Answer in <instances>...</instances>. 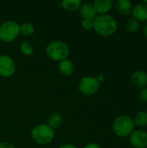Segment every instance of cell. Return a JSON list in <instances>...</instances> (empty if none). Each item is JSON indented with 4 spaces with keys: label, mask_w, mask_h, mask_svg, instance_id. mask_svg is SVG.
Returning a JSON list of instances; mask_svg holds the SVG:
<instances>
[{
    "label": "cell",
    "mask_w": 147,
    "mask_h": 148,
    "mask_svg": "<svg viewBox=\"0 0 147 148\" xmlns=\"http://www.w3.org/2000/svg\"><path fill=\"white\" fill-rule=\"evenodd\" d=\"M118 28V24L113 16L104 14L97 15L94 19V30L102 36H110L113 35Z\"/></svg>",
    "instance_id": "6da1fadb"
},
{
    "label": "cell",
    "mask_w": 147,
    "mask_h": 148,
    "mask_svg": "<svg viewBox=\"0 0 147 148\" xmlns=\"http://www.w3.org/2000/svg\"><path fill=\"white\" fill-rule=\"evenodd\" d=\"M46 54L51 60L60 62L68 58L69 55V48L64 42L53 41L46 47Z\"/></svg>",
    "instance_id": "7a4b0ae2"
},
{
    "label": "cell",
    "mask_w": 147,
    "mask_h": 148,
    "mask_svg": "<svg viewBox=\"0 0 147 148\" xmlns=\"http://www.w3.org/2000/svg\"><path fill=\"white\" fill-rule=\"evenodd\" d=\"M135 125L128 115L118 116L113 123V130L119 137H128L134 131Z\"/></svg>",
    "instance_id": "3957f363"
},
{
    "label": "cell",
    "mask_w": 147,
    "mask_h": 148,
    "mask_svg": "<svg viewBox=\"0 0 147 148\" xmlns=\"http://www.w3.org/2000/svg\"><path fill=\"white\" fill-rule=\"evenodd\" d=\"M54 136V129L49 127L47 124L37 125L31 131L32 140L40 145H47L50 143L53 140Z\"/></svg>",
    "instance_id": "277c9868"
},
{
    "label": "cell",
    "mask_w": 147,
    "mask_h": 148,
    "mask_svg": "<svg viewBox=\"0 0 147 148\" xmlns=\"http://www.w3.org/2000/svg\"><path fill=\"white\" fill-rule=\"evenodd\" d=\"M20 35V25L13 21L8 20L0 25V40L4 42H11Z\"/></svg>",
    "instance_id": "5b68a950"
},
{
    "label": "cell",
    "mask_w": 147,
    "mask_h": 148,
    "mask_svg": "<svg viewBox=\"0 0 147 148\" xmlns=\"http://www.w3.org/2000/svg\"><path fill=\"white\" fill-rule=\"evenodd\" d=\"M101 82L96 77L87 76L82 78L79 82V90L85 95H92L98 92Z\"/></svg>",
    "instance_id": "8992f818"
},
{
    "label": "cell",
    "mask_w": 147,
    "mask_h": 148,
    "mask_svg": "<svg viewBox=\"0 0 147 148\" xmlns=\"http://www.w3.org/2000/svg\"><path fill=\"white\" fill-rule=\"evenodd\" d=\"M16 72V64L11 57L0 55V76L10 77Z\"/></svg>",
    "instance_id": "52a82bcc"
},
{
    "label": "cell",
    "mask_w": 147,
    "mask_h": 148,
    "mask_svg": "<svg viewBox=\"0 0 147 148\" xmlns=\"http://www.w3.org/2000/svg\"><path fill=\"white\" fill-rule=\"evenodd\" d=\"M130 143L134 148H146L147 133L143 130H134L130 135Z\"/></svg>",
    "instance_id": "ba28073f"
},
{
    "label": "cell",
    "mask_w": 147,
    "mask_h": 148,
    "mask_svg": "<svg viewBox=\"0 0 147 148\" xmlns=\"http://www.w3.org/2000/svg\"><path fill=\"white\" fill-rule=\"evenodd\" d=\"M132 15L138 22H147V4L144 2L137 3L133 7Z\"/></svg>",
    "instance_id": "9c48e42d"
},
{
    "label": "cell",
    "mask_w": 147,
    "mask_h": 148,
    "mask_svg": "<svg viewBox=\"0 0 147 148\" xmlns=\"http://www.w3.org/2000/svg\"><path fill=\"white\" fill-rule=\"evenodd\" d=\"M131 81L133 86L143 88L147 85V74L145 71L137 70L133 73L131 76Z\"/></svg>",
    "instance_id": "30bf717a"
},
{
    "label": "cell",
    "mask_w": 147,
    "mask_h": 148,
    "mask_svg": "<svg viewBox=\"0 0 147 148\" xmlns=\"http://www.w3.org/2000/svg\"><path fill=\"white\" fill-rule=\"evenodd\" d=\"M80 14L83 17V19L91 20H94L97 16V12L94 9V6L91 3H85L81 4L80 8Z\"/></svg>",
    "instance_id": "8fae6325"
},
{
    "label": "cell",
    "mask_w": 147,
    "mask_h": 148,
    "mask_svg": "<svg viewBox=\"0 0 147 148\" xmlns=\"http://www.w3.org/2000/svg\"><path fill=\"white\" fill-rule=\"evenodd\" d=\"M94 9L99 15L107 14L112 8L113 2L112 0H96L93 3Z\"/></svg>",
    "instance_id": "7c38bea8"
},
{
    "label": "cell",
    "mask_w": 147,
    "mask_h": 148,
    "mask_svg": "<svg viewBox=\"0 0 147 148\" xmlns=\"http://www.w3.org/2000/svg\"><path fill=\"white\" fill-rule=\"evenodd\" d=\"M133 3L129 0H118L115 3V9L120 15L128 16L132 13Z\"/></svg>",
    "instance_id": "4fadbf2b"
},
{
    "label": "cell",
    "mask_w": 147,
    "mask_h": 148,
    "mask_svg": "<svg viewBox=\"0 0 147 148\" xmlns=\"http://www.w3.org/2000/svg\"><path fill=\"white\" fill-rule=\"evenodd\" d=\"M58 69L60 73L65 76H69L73 74L74 69H75V65L72 61L70 60H64L59 62L58 65Z\"/></svg>",
    "instance_id": "5bb4252c"
},
{
    "label": "cell",
    "mask_w": 147,
    "mask_h": 148,
    "mask_svg": "<svg viewBox=\"0 0 147 148\" xmlns=\"http://www.w3.org/2000/svg\"><path fill=\"white\" fill-rule=\"evenodd\" d=\"M62 123V116L59 113L51 114L47 120V125L52 129L58 128Z\"/></svg>",
    "instance_id": "9a60e30c"
},
{
    "label": "cell",
    "mask_w": 147,
    "mask_h": 148,
    "mask_svg": "<svg viewBox=\"0 0 147 148\" xmlns=\"http://www.w3.org/2000/svg\"><path fill=\"white\" fill-rule=\"evenodd\" d=\"M82 3L81 0H63L62 2V7L68 11H75L79 10Z\"/></svg>",
    "instance_id": "2e32d148"
},
{
    "label": "cell",
    "mask_w": 147,
    "mask_h": 148,
    "mask_svg": "<svg viewBox=\"0 0 147 148\" xmlns=\"http://www.w3.org/2000/svg\"><path fill=\"white\" fill-rule=\"evenodd\" d=\"M133 123L135 126L137 127H146L147 126V111L145 110H141V111H139L134 118L133 119Z\"/></svg>",
    "instance_id": "e0dca14e"
},
{
    "label": "cell",
    "mask_w": 147,
    "mask_h": 148,
    "mask_svg": "<svg viewBox=\"0 0 147 148\" xmlns=\"http://www.w3.org/2000/svg\"><path fill=\"white\" fill-rule=\"evenodd\" d=\"M35 32V27L30 23H24L20 25V34L24 36H31Z\"/></svg>",
    "instance_id": "ac0fdd59"
},
{
    "label": "cell",
    "mask_w": 147,
    "mask_h": 148,
    "mask_svg": "<svg viewBox=\"0 0 147 148\" xmlns=\"http://www.w3.org/2000/svg\"><path fill=\"white\" fill-rule=\"evenodd\" d=\"M139 28V22L134 19L133 17L132 18H129L127 20V22L126 23V29L127 32H130V33H134L136 31H138Z\"/></svg>",
    "instance_id": "d6986e66"
},
{
    "label": "cell",
    "mask_w": 147,
    "mask_h": 148,
    "mask_svg": "<svg viewBox=\"0 0 147 148\" xmlns=\"http://www.w3.org/2000/svg\"><path fill=\"white\" fill-rule=\"evenodd\" d=\"M20 49L22 51L23 54H24L25 56H31L33 54V47L30 43H29L28 42H23L20 44Z\"/></svg>",
    "instance_id": "ffe728a7"
},
{
    "label": "cell",
    "mask_w": 147,
    "mask_h": 148,
    "mask_svg": "<svg viewBox=\"0 0 147 148\" xmlns=\"http://www.w3.org/2000/svg\"><path fill=\"white\" fill-rule=\"evenodd\" d=\"M81 26L84 29L90 30L94 29V20L91 19H83L81 21Z\"/></svg>",
    "instance_id": "44dd1931"
},
{
    "label": "cell",
    "mask_w": 147,
    "mask_h": 148,
    "mask_svg": "<svg viewBox=\"0 0 147 148\" xmlns=\"http://www.w3.org/2000/svg\"><path fill=\"white\" fill-rule=\"evenodd\" d=\"M139 98L142 102H147V88H143L139 91Z\"/></svg>",
    "instance_id": "7402d4cb"
},
{
    "label": "cell",
    "mask_w": 147,
    "mask_h": 148,
    "mask_svg": "<svg viewBox=\"0 0 147 148\" xmlns=\"http://www.w3.org/2000/svg\"><path fill=\"white\" fill-rule=\"evenodd\" d=\"M0 148H15V147L13 144L10 142L3 141V142H0Z\"/></svg>",
    "instance_id": "603a6c76"
},
{
    "label": "cell",
    "mask_w": 147,
    "mask_h": 148,
    "mask_svg": "<svg viewBox=\"0 0 147 148\" xmlns=\"http://www.w3.org/2000/svg\"><path fill=\"white\" fill-rule=\"evenodd\" d=\"M84 148H101V147L96 143H90V144H88L87 146H85Z\"/></svg>",
    "instance_id": "cb8c5ba5"
},
{
    "label": "cell",
    "mask_w": 147,
    "mask_h": 148,
    "mask_svg": "<svg viewBox=\"0 0 147 148\" xmlns=\"http://www.w3.org/2000/svg\"><path fill=\"white\" fill-rule=\"evenodd\" d=\"M59 148H77L74 145H71V144H66V145H63L62 147H60Z\"/></svg>",
    "instance_id": "d4e9b609"
},
{
    "label": "cell",
    "mask_w": 147,
    "mask_h": 148,
    "mask_svg": "<svg viewBox=\"0 0 147 148\" xmlns=\"http://www.w3.org/2000/svg\"><path fill=\"white\" fill-rule=\"evenodd\" d=\"M144 34H145L146 37L147 38V22L145 24V27H144Z\"/></svg>",
    "instance_id": "484cf974"
},
{
    "label": "cell",
    "mask_w": 147,
    "mask_h": 148,
    "mask_svg": "<svg viewBox=\"0 0 147 148\" xmlns=\"http://www.w3.org/2000/svg\"><path fill=\"white\" fill-rule=\"evenodd\" d=\"M143 2H144L145 3H146V4H147V1H143Z\"/></svg>",
    "instance_id": "4316f807"
}]
</instances>
